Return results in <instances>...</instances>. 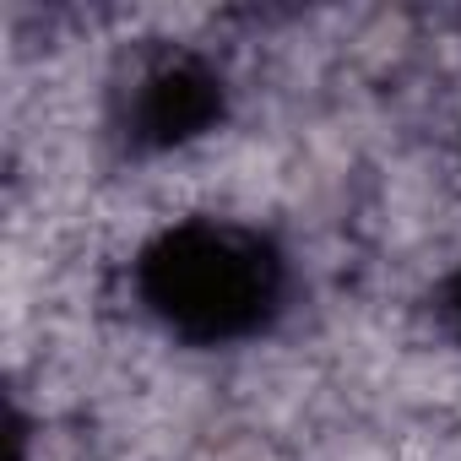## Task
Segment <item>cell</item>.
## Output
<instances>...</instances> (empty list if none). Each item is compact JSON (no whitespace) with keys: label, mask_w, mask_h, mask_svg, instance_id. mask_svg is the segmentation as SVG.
I'll return each instance as SVG.
<instances>
[{"label":"cell","mask_w":461,"mask_h":461,"mask_svg":"<svg viewBox=\"0 0 461 461\" xmlns=\"http://www.w3.org/2000/svg\"><path fill=\"white\" fill-rule=\"evenodd\" d=\"M450 299H456V315H461V277H456V294H450Z\"/></svg>","instance_id":"obj_3"},{"label":"cell","mask_w":461,"mask_h":461,"mask_svg":"<svg viewBox=\"0 0 461 461\" xmlns=\"http://www.w3.org/2000/svg\"><path fill=\"white\" fill-rule=\"evenodd\" d=\"M222 109V93H217V77L195 60H168L158 66L147 82H141V98H136V131L147 141H185L195 131H206Z\"/></svg>","instance_id":"obj_2"},{"label":"cell","mask_w":461,"mask_h":461,"mask_svg":"<svg viewBox=\"0 0 461 461\" xmlns=\"http://www.w3.org/2000/svg\"><path fill=\"white\" fill-rule=\"evenodd\" d=\"M283 288L267 240L228 222H185L141 256V299L190 342H228L256 331Z\"/></svg>","instance_id":"obj_1"}]
</instances>
